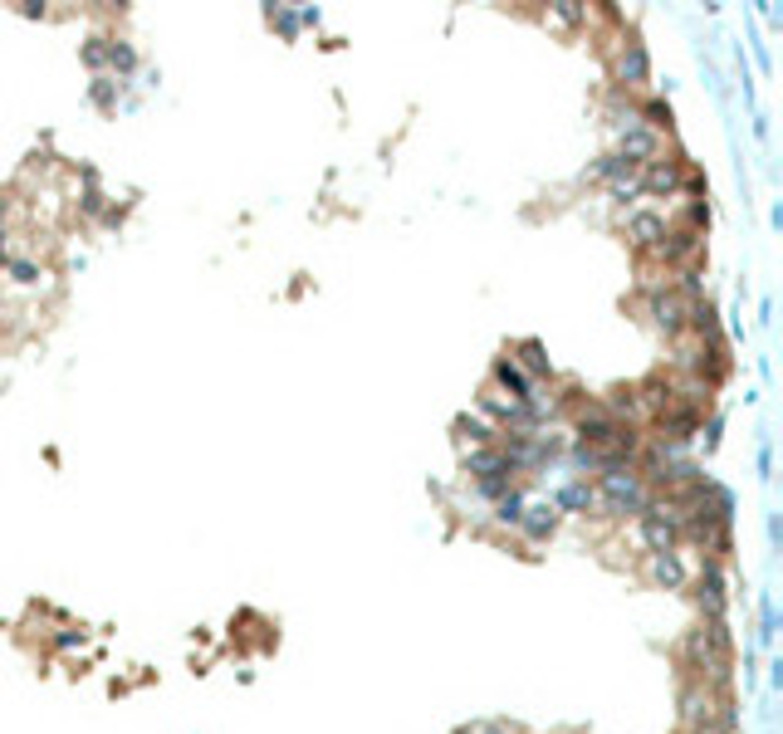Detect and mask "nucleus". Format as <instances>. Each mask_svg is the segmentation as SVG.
Masks as SVG:
<instances>
[{"label": "nucleus", "mask_w": 783, "mask_h": 734, "mask_svg": "<svg viewBox=\"0 0 783 734\" xmlns=\"http://www.w3.org/2000/svg\"><path fill=\"white\" fill-rule=\"evenodd\" d=\"M108 64H113V69H123V74H133V64H138V54H133V49H128V45H108Z\"/></svg>", "instance_id": "obj_18"}, {"label": "nucleus", "mask_w": 783, "mask_h": 734, "mask_svg": "<svg viewBox=\"0 0 783 734\" xmlns=\"http://www.w3.org/2000/svg\"><path fill=\"white\" fill-rule=\"evenodd\" d=\"M490 387H500L509 402H529V397H534V382H529V377L514 367V358H509V353H505V358H495V377H490Z\"/></svg>", "instance_id": "obj_10"}, {"label": "nucleus", "mask_w": 783, "mask_h": 734, "mask_svg": "<svg viewBox=\"0 0 783 734\" xmlns=\"http://www.w3.org/2000/svg\"><path fill=\"white\" fill-rule=\"evenodd\" d=\"M456 436H461V451H485V446L500 441V431L490 421H480V416H461L456 421Z\"/></svg>", "instance_id": "obj_13"}, {"label": "nucleus", "mask_w": 783, "mask_h": 734, "mask_svg": "<svg viewBox=\"0 0 783 734\" xmlns=\"http://www.w3.org/2000/svg\"><path fill=\"white\" fill-rule=\"evenodd\" d=\"M681 186H686V162H676V157H656V162H646V167H637V191L642 196H681Z\"/></svg>", "instance_id": "obj_5"}, {"label": "nucleus", "mask_w": 783, "mask_h": 734, "mask_svg": "<svg viewBox=\"0 0 783 734\" xmlns=\"http://www.w3.org/2000/svg\"><path fill=\"white\" fill-rule=\"evenodd\" d=\"M519 358H514V367L529 377V382H553V363H549V348L539 343V338H524L519 348H514Z\"/></svg>", "instance_id": "obj_9"}, {"label": "nucleus", "mask_w": 783, "mask_h": 734, "mask_svg": "<svg viewBox=\"0 0 783 734\" xmlns=\"http://www.w3.org/2000/svg\"><path fill=\"white\" fill-rule=\"evenodd\" d=\"M642 309H646V323H651L656 333H666V338H681V333L691 328V304H686V299L671 289V279H661V284H646Z\"/></svg>", "instance_id": "obj_2"}, {"label": "nucleus", "mask_w": 783, "mask_h": 734, "mask_svg": "<svg viewBox=\"0 0 783 734\" xmlns=\"http://www.w3.org/2000/svg\"><path fill=\"white\" fill-rule=\"evenodd\" d=\"M627 172H637V167H632L617 147H612V152H602L598 162H588V182H617V177H627Z\"/></svg>", "instance_id": "obj_16"}, {"label": "nucleus", "mask_w": 783, "mask_h": 734, "mask_svg": "<svg viewBox=\"0 0 783 734\" xmlns=\"http://www.w3.org/2000/svg\"><path fill=\"white\" fill-rule=\"evenodd\" d=\"M79 206H84V216H108V211H103V191H84V201H79Z\"/></svg>", "instance_id": "obj_19"}, {"label": "nucleus", "mask_w": 783, "mask_h": 734, "mask_svg": "<svg viewBox=\"0 0 783 734\" xmlns=\"http://www.w3.org/2000/svg\"><path fill=\"white\" fill-rule=\"evenodd\" d=\"M617 152H622L632 167H646V162H656V157H661V133H651L646 123L627 118V123H622V133H617Z\"/></svg>", "instance_id": "obj_6"}, {"label": "nucleus", "mask_w": 783, "mask_h": 734, "mask_svg": "<svg viewBox=\"0 0 783 734\" xmlns=\"http://www.w3.org/2000/svg\"><path fill=\"white\" fill-rule=\"evenodd\" d=\"M700 407H686V402H676V407H671V412H661L656 416V446H666V451H671V446H681V441H691V431L695 426H700Z\"/></svg>", "instance_id": "obj_7"}, {"label": "nucleus", "mask_w": 783, "mask_h": 734, "mask_svg": "<svg viewBox=\"0 0 783 734\" xmlns=\"http://www.w3.org/2000/svg\"><path fill=\"white\" fill-rule=\"evenodd\" d=\"M666 230H671V216H666L661 206H632V211L622 216V235H627V245H632L642 260L666 240Z\"/></svg>", "instance_id": "obj_3"}, {"label": "nucleus", "mask_w": 783, "mask_h": 734, "mask_svg": "<svg viewBox=\"0 0 783 734\" xmlns=\"http://www.w3.org/2000/svg\"><path fill=\"white\" fill-rule=\"evenodd\" d=\"M103 45H108V40H93V45L84 49V59H89L93 69H103V64H108V49H103Z\"/></svg>", "instance_id": "obj_20"}, {"label": "nucleus", "mask_w": 783, "mask_h": 734, "mask_svg": "<svg viewBox=\"0 0 783 734\" xmlns=\"http://www.w3.org/2000/svg\"><path fill=\"white\" fill-rule=\"evenodd\" d=\"M519 529H524L529 539H549L553 529H558V509H553V500H534V505L519 509Z\"/></svg>", "instance_id": "obj_11"}, {"label": "nucleus", "mask_w": 783, "mask_h": 734, "mask_svg": "<svg viewBox=\"0 0 783 734\" xmlns=\"http://www.w3.org/2000/svg\"><path fill=\"white\" fill-rule=\"evenodd\" d=\"M598 505V490L578 475V480H568L563 490H558V500H553V509H568V514H588V509Z\"/></svg>", "instance_id": "obj_14"}, {"label": "nucleus", "mask_w": 783, "mask_h": 734, "mask_svg": "<svg viewBox=\"0 0 783 734\" xmlns=\"http://www.w3.org/2000/svg\"><path fill=\"white\" fill-rule=\"evenodd\" d=\"M5 270H10L15 284H25V289H30V284H40V265H35L30 255H10V260H5Z\"/></svg>", "instance_id": "obj_17"}, {"label": "nucleus", "mask_w": 783, "mask_h": 734, "mask_svg": "<svg viewBox=\"0 0 783 734\" xmlns=\"http://www.w3.org/2000/svg\"><path fill=\"white\" fill-rule=\"evenodd\" d=\"M593 490H598L602 505L612 509V514H622V519H627V514L637 519V514L651 505V495H646V480H642V470H637V465H607V470L598 475V485H593Z\"/></svg>", "instance_id": "obj_1"}, {"label": "nucleus", "mask_w": 783, "mask_h": 734, "mask_svg": "<svg viewBox=\"0 0 783 734\" xmlns=\"http://www.w3.org/2000/svg\"><path fill=\"white\" fill-rule=\"evenodd\" d=\"M544 20H549L553 30H583L588 20H593V5H573V0H558L544 10Z\"/></svg>", "instance_id": "obj_15"}, {"label": "nucleus", "mask_w": 783, "mask_h": 734, "mask_svg": "<svg viewBox=\"0 0 783 734\" xmlns=\"http://www.w3.org/2000/svg\"><path fill=\"white\" fill-rule=\"evenodd\" d=\"M646 568H651V578H656L661 588H671V593H676V588H686V578H691L676 549H671V553H651V563H646Z\"/></svg>", "instance_id": "obj_12"}, {"label": "nucleus", "mask_w": 783, "mask_h": 734, "mask_svg": "<svg viewBox=\"0 0 783 734\" xmlns=\"http://www.w3.org/2000/svg\"><path fill=\"white\" fill-rule=\"evenodd\" d=\"M612 74H617V84H627V89L646 84V49L637 45V40H622L617 59H612Z\"/></svg>", "instance_id": "obj_8"}, {"label": "nucleus", "mask_w": 783, "mask_h": 734, "mask_svg": "<svg viewBox=\"0 0 783 734\" xmlns=\"http://www.w3.org/2000/svg\"><path fill=\"white\" fill-rule=\"evenodd\" d=\"M637 534H642V544L651 553H671L676 539H681V519H676V509L646 505L642 514H637Z\"/></svg>", "instance_id": "obj_4"}]
</instances>
